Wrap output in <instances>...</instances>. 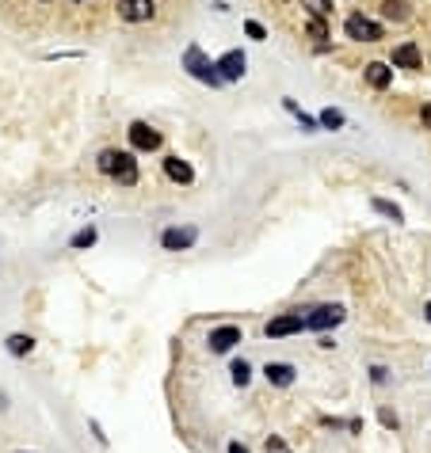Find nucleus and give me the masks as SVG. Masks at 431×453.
Wrapping results in <instances>:
<instances>
[{"instance_id": "nucleus-15", "label": "nucleus", "mask_w": 431, "mask_h": 453, "mask_svg": "<svg viewBox=\"0 0 431 453\" xmlns=\"http://www.w3.org/2000/svg\"><path fill=\"white\" fill-rule=\"evenodd\" d=\"M4 347H8V354L23 358V354H31V351H35V339H31V335H23V332H12V335L4 339Z\"/></svg>"}, {"instance_id": "nucleus-9", "label": "nucleus", "mask_w": 431, "mask_h": 453, "mask_svg": "<svg viewBox=\"0 0 431 453\" xmlns=\"http://www.w3.org/2000/svg\"><path fill=\"white\" fill-rule=\"evenodd\" d=\"M237 343H241V328L237 324H226V328H214V332H210V351L214 354H226Z\"/></svg>"}, {"instance_id": "nucleus-16", "label": "nucleus", "mask_w": 431, "mask_h": 453, "mask_svg": "<svg viewBox=\"0 0 431 453\" xmlns=\"http://www.w3.org/2000/svg\"><path fill=\"white\" fill-rule=\"evenodd\" d=\"M370 210L374 213H382V217H389V221H405V210L401 206H393V202H386V198H370Z\"/></svg>"}, {"instance_id": "nucleus-20", "label": "nucleus", "mask_w": 431, "mask_h": 453, "mask_svg": "<svg viewBox=\"0 0 431 453\" xmlns=\"http://www.w3.org/2000/svg\"><path fill=\"white\" fill-rule=\"evenodd\" d=\"M96 237H99V232H96V229H92V225H88V229H80V232H73V240H69V248H77V252H84V248H92V244H96Z\"/></svg>"}, {"instance_id": "nucleus-14", "label": "nucleus", "mask_w": 431, "mask_h": 453, "mask_svg": "<svg viewBox=\"0 0 431 453\" xmlns=\"http://www.w3.org/2000/svg\"><path fill=\"white\" fill-rule=\"evenodd\" d=\"M264 377L271 385H279V389H286V385H294V366H290V362H267Z\"/></svg>"}, {"instance_id": "nucleus-1", "label": "nucleus", "mask_w": 431, "mask_h": 453, "mask_svg": "<svg viewBox=\"0 0 431 453\" xmlns=\"http://www.w3.org/2000/svg\"><path fill=\"white\" fill-rule=\"evenodd\" d=\"M99 172L119 179L123 187H134L138 183V160L134 153H119V149H103L99 153Z\"/></svg>"}, {"instance_id": "nucleus-25", "label": "nucleus", "mask_w": 431, "mask_h": 453, "mask_svg": "<svg viewBox=\"0 0 431 453\" xmlns=\"http://www.w3.org/2000/svg\"><path fill=\"white\" fill-rule=\"evenodd\" d=\"M264 449H267V453H290L283 438H267V446H264Z\"/></svg>"}, {"instance_id": "nucleus-21", "label": "nucleus", "mask_w": 431, "mask_h": 453, "mask_svg": "<svg viewBox=\"0 0 431 453\" xmlns=\"http://www.w3.org/2000/svg\"><path fill=\"white\" fill-rule=\"evenodd\" d=\"M305 35H309L313 42H324V39H329V23H324V20H309Z\"/></svg>"}, {"instance_id": "nucleus-5", "label": "nucleus", "mask_w": 431, "mask_h": 453, "mask_svg": "<svg viewBox=\"0 0 431 453\" xmlns=\"http://www.w3.org/2000/svg\"><path fill=\"white\" fill-rule=\"evenodd\" d=\"M302 320H305L309 332H329V328L344 324V309L340 305H321V309H313V313L302 316Z\"/></svg>"}, {"instance_id": "nucleus-4", "label": "nucleus", "mask_w": 431, "mask_h": 453, "mask_svg": "<svg viewBox=\"0 0 431 453\" xmlns=\"http://www.w3.org/2000/svg\"><path fill=\"white\" fill-rule=\"evenodd\" d=\"M126 134H130V145H134V153H153V149H161V130H153L149 122H134Z\"/></svg>"}, {"instance_id": "nucleus-10", "label": "nucleus", "mask_w": 431, "mask_h": 453, "mask_svg": "<svg viewBox=\"0 0 431 453\" xmlns=\"http://www.w3.org/2000/svg\"><path fill=\"white\" fill-rule=\"evenodd\" d=\"M305 328V320H302V313H286V316H275L267 324V335L271 339H283V335H294V332H302Z\"/></svg>"}, {"instance_id": "nucleus-28", "label": "nucleus", "mask_w": 431, "mask_h": 453, "mask_svg": "<svg viewBox=\"0 0 431 453\" xmlns=\"http://www.w3.org/2000/svg\"><path fill=\"white\" fill-rule=\"evenodd\" d=\"M424 316H427V320H431V301H427V309H424Z\"/></svg>"}, {"instance_id": "nucleus-24", "label": "nucleus", "mask_w": 431, "mask_h": 453, "mask_svg": "<svg viewBox=\"0 0 431 453\" xmlns=\"http://www.w3.org/2000/svg\"><path fill=\"white\" fill-rule=\"evenodd\" d=\"M378 419H382V427H393V430H397V415H393L389 408H382V411H378Z\"/></svg>"}, {"instance_id": "nucleus-11", "label": "nucleus", "mask_w": 431, "mask_h": 453, "mask_svg": "<svg viewBox=\"0 0 431 453\" xmlns=\"http://www.w3.org/2000/svg\"><path fill=\"white\" fill-rule=\"evenodd\" d=\"M393 65H397V69H420V65H424V54H420L416 42H401L397 50H393Z\"/></svg>"}, {"instance_id": "nucleus-8", "label": "nucleus", "mask_w": 431, "mask_h": 453, "mask_svg": "<svg viewBox=\"0 0 431 453\" xmlns=\"http://www.w3.org/2000/svg\"><path fill=\"white\" fill-rule=\"evenodd\" d=\"M119 15L126 23H145L153 20V0H119Z\"/></svg>"}, {"instance_id": "nucleus-7", "label": "nucleus", "mask_w": 431, "mask_h": 453, "mask_svg": "<svg viewBox=\"0 0 431 453\" xmlns=\"http://www.w3.org/2000/svg\"><path fill=\"white\" fill-rule=\"evenodd\" d=\"M214 69H218L221 84H226V80H241V77H245V69H248V58L241 50H229V54H221V58L214 61Z\"/></svg>"}, {"instance_id": "nucleus-2", "label": "nucleus", "mask_w": 431, "mask_h": 453, "mask_svg": "<svg viewBox=\"0 0 431 453\" xmlns=\"http://www.w3.org/2000/svg\"><path fill=\"white\" fill-rule=\"evenodd\" d=\"M183 69L191 73L195 80H202V84H210V88H221V77H218V69H214V61L202 54V46L199 42H191L183 50Z\"/></svg>"}, {"instance_id": "nucleus-13", "label": "nucleus", "mask_w": 431, "mask_h": 453, "mask_svg": "<svg viewBox=\"0 0 431 453\" xmlns=\"http://www.w3.org/2000/svg\"><path fill=\"white\" fill-rule=\"evenodd\" d=\"M367 84L374 92H386L393 84V69H389V65H382V61H370L367 65Z\"/></svg>"}, {"instance_id": "nucleus-22", "label": "nucleus", "mask_w": 431, "mask_h": 453, "mask_svg": "<svg viewBox=\"0 0 431 453\" xmlns=\"http://www.w3.org/2000/svg\"><path fill=\"white\" fill-rule=\"evenodd\" d=\"M229 373H233V385H248V377H252L248 362H233V366H229Z\"/></svg>"}, {"instance_id": "nucleus-6", "label": "nucleus", "mask_w": 431, "mask_h": 453, "mask_svg": "<svg viewBox=\"0 0 431 453\" xmlns=\"http://www.w3.org/2000/svg\"><path fill=\"white\" fill-rule=\"evenodd\" d=\"M195 240H199V229H195V225H183V229L176 225V229H164L161 232V248L164 252H187Z\"/></svg>"}, {"instance_id": "nucleus-26", "label": "nucleus", "mask_w": 431, "mask_h": 453, "mask_svg": "<svg viewBox=\"0 0 431 453\" xmlns=\"http://www.w3.org/2000/svg\"><path fill=\"white\" fill-rule=\"evenodd\" d=\"M420 122H424V130H431V103H424V107H420Z\"/></svg>"}, {"instance_id": "nucleus-27", "label": "nucleus", "mask_w": 431, "mask_h": 453, "mask_svg": "<svg viewBox=\"0 0 431 453\" xmlns=\"http://www.w3.org/2000/svg\"><path fill=\"white\" fill-rule=\"evenodd\" d=\"M229 453H248V449L241 446V442H229Z\"/></svg>"}, {"instance_id": "nucleus-23", "label": "nucleus", "mask_w": 431, "mask_h": 453, "mask_svg": "<svg viewBox=\"0 0 431 453\" xmlns=\"http://www.w3.org/2000/svg\"><path fill=\"white\" fill-rule=\"evenodd\" d=\"M245 35H248V39H256V42H264V39H267V31H264V27H260L256 20H248V23H245Z\"/></svg>"}, {"instance_id": "nucleus-12", "label": "nucleus", "mask_w": 431, "mask_h": 453, "mask_svg": "<svg viewBox=\"0 0 431 453\" xmlns=\"http://www.w3.org/2000/svg\"><path fill=\"white\" fill-rule=\"evenodd\" d=\"M164 175L172 179V183H191L195 168L187 164V160H180V156H164Z\"/></svg>"}, {"instance_id": "nucleus-19", "label": "nucleus", "mask_w": 431, "mask_h": 453, "mask_svg": "<svg viewBox=\"0 0 431 453\" xmlns=\"http://www.w3.org/2000/svg\"><path fill=\"white\" fill-rule=\"evenodd\" d=\"M309 8V20H329L332 15V0H302Z\"/></svg>"}, {"instance_id": "nucleus-18", "label": "nucleus", "mask_w": 431, "mask_h": 453, "mask_svg": "<svg viewBox=\"0 0 431 453\" xmlns=\"http://www.w3.org/2000/svg\"><path fill=\"white\" fill-rule=\"evenodd\" d=\"M344 111H336V107H324L321 111V118H317V126H324V130H344Z\"/></svg>"}, {"instance_id": "nucleus-3", "label": "nucleus", "mask_w": 431, "mask_h": 453, "mask_svg": "<svg viewBox=\"0 0 431 453\" xmlns=\"http://www.w3.org/2000/svg\"><path fill=\"white\" fill-rule=\"evenodd\" d=\"M344 31H348V39H355V42H378V39H386L382 23H374V20H367V15H359V12L348 15Z\"/></svg>"}, {"instance_id": "nucleus-17", "label": "nucleus", "mask_w": 431, "mask_h": 453, "mask_svg": "<svg viewBox=\"0 0 431 453\" xmlns=\"http://www.w3.org/2000/svg\"><path fill=\"white\" fill-rule=\"evenodd\" d=\"M382 15H386V20H393V23H401V20H408V4L405 0H382Z\"/></svg>"}]
</instances>
